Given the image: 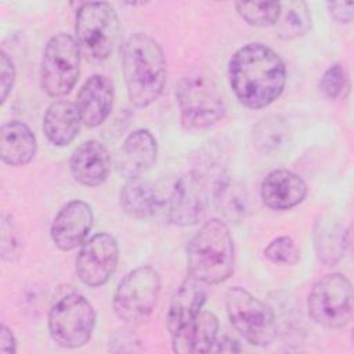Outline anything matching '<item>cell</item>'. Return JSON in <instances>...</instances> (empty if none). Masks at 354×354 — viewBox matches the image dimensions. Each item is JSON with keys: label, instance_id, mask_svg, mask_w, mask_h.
<instances>
[{"label": "cell", "instance_id": "1", "mask_svg": "<svg viewBox=\"0 0 354 354\" xmlns=\"http://www.w3.org/2000/svg\"><path fill=\"white\" fill-rule=\"evenodd\" d=\"M228 79L241 104L261 109L281 97L286 84V66L279 54L268 46L249 43L232 54Z\"/></svg>", "mask_w": 354, "mask_h": 354}, {"label": "cell", "instance_id": "2", "mask_svg": "<svg viewBox=\"0 0 354 354\" xmlns=\"http://www.w3.org/2000/svg\"><path fill=\"white\" fill-rule=\"evenodd\" d=\"M122 69L129 100L137 108H147L162 95L167 64L162 47L151 36L136 33L124 41Z\"/></svg>", "mask_w": 354, "mask_h": 354}, {"label": "cell", "instance_id": "3", "mask_svg": "<svg viewBox=\"0 0 354 354\" xmlns=\"http://www.w3.org/2000/svg\"><path fill=\"white\" fill-rule=\"evenodd\" d=\"M235 249L225 221H205L187 248L188 277L203 285H218L234 272Z\"/></svg>", "mask_w": 354, "mask_h": 354}, {"label": "cell", "instance_id": "4", "mask_svg": "<svg viewBox=\"0 0 354 354\" xmlns=\"http://www.w3.org/2000/svg\"><path fill=\"white\" fill-rule=\"evenodd\" d=\"M181 126L188 131H201L220 122L227 111L217 84L205 75L185 76L176 91Z\"/></svg>", "mask_w": 354, "mask_h": 354}, {"label": "cell", "instance_id": "5", "mask_svg": "<svg viewBox=\"0 0 354 354\" xmlns=\"http://www.w3.org/2000/svg\"><path fill=\"white\" fill-rule=\"evenodd\" d=\"M225 308L231 325L253 346L266 347L274 343L278 324L274 310L249 290L234 286L225 293Z\"/></svg>", "mask_w": 354, "mask_h": 354}, {"label": "cell", "instance_id": "6", "mask_svg": "<svg viewBox=\"0 0 354 354\" xmlns=\"http://www.w3.org/2000/svg\"><path fill=\"white\" fill-rule=\"evenodd\" d=\"M80 72V46L68 33H57L47 41L40 62L43 91L58 98L68 94L76 84Z\"/></svg>", "mask_w": 354, "mask_h": 354}, {"label": "cell", "instance_id": "7", "mask_svg": "<svg viewBox=\"0 0 354 354\" xmlns=\"http://www.w3.org/2000/svg\"><path fill=\"white\" fill-rule=\"evenodd\" d=\"M311 319L328 329L344 328L353 315V288L350 279L332 272L319 278L307 296Z\"/></svg>", "mask_w": 354, "mask_h": 354}, {"label": "cell", "instance_id": "8", "mask_svg": "<svg viewBox=\"0 0 354 354\" xmlns=\"http://www.w3.org/2000/svg\"><path fill=\"white\" fill-rule=\"evenodd\" d=\"M159 293V272L151 266L137 267L119 282L113 295V311L126 324L144 322L152 314Z\"/></svg>", "mask_w": 354, "mask_h": 354}, {"label": "cell", "instance_id": "9", "mask_svg": "<svg viewBox=\"0 0 354 354\" xmlns=\"http://www.w3.org/2000/svg\"><path fill=\"white\" fill-rule=\"evenodd\" d=\"M95 310L80 293L61 297L48 313V332L61 347L79 348L88 343L95 326Z\"/></svg>", "mask_w": 354, "mask_h": 354}, {"label": "cell", "instance_id": "10", "mask_svg": "<svg viewBox=\"0 0 354 354\" xmlns=\"http://www.w3.org/2000/svg\"><path fill=\"white\" fill-rule=\"evenodd\" d=\"M119 18L115 8L105 1H86L76 10V37L91 58L106 59L119 37Z\"/></svg>", "mask_w": 354, "mask_h": 354}, {"label": "cell", "instance_id": "11", "mask_svg": "<svg viewBox=\"0 0 354 354\" xmlns=\"http://www.w3.org/2000/svg\"><path fill=\"white\" fill-rule=\"evenodd\" d=\"M118 260L116 239L108 232H98L82 243L76 257V274L84 285L98 288L109 281Z\"/></svg>", "mask_w": 354, "mask_h": 354}, {"label": "cell", "instance_id": "12", "mask_svg": "<svg viewBox=\"0 0 354 354\" xmlns=\"http://www.w3.org/2000/svg\"><path fill=\"white\" fill-rule=\"evenodd\" d=\"M207 209L205 178L195 171L180 177L169 198V218L178 227H191L201 223Z\"/></svg>", "mask_w": 354, "mask_h": 354}, {"label": "cell", "instance_id": "13", "mask_svg": "<svg viewBox=\"0 0 354 354\" xmlns=\"http://www.w3.org/2000/svg\"><path fill=\"white\" fill-rule=\"evenodd\" d=\"M94 223L91 206L84 201L75 199L64 205L54 217L50 235L54 245L64 250H73L87 239Z\"/></svg>", "mask_w": 354, "mask_h": 354}, {"label": "cell", "instance_id": "14", "mask_svg": "<svg viewBox=\"0 0 354 354\" xmlns=\"http://www.w3.org/2000/svg\"><path fill=\"white\" fill-rule=\"evenodd\" d=\"M307 191V184L299 174L286 169H277L261 181L260 198L272 210H289L306 199Z\"/></svg>", "mask_w": 354, "mask_h": 354}, {"label": "cell", "instance_id": "15", "mask_svg": "<svg viewBox=\"0 0 354 354\" xmlns=\"http://www.w3.org/2000/svg\"><path fill=\"white\" fill-rule=\"evenodd\" d=\"M69 170L79 184L98 187L109 174L111 155L102 142L97 140L84 141L72 152Z\"/></svg>", "mask_w": 354, "mask_h": 354}, {"label": "cell", "instance_id": "16", "mask_svg": "<svg viewBox=\"0 0 354 354\" xmlns=\"http://www.w3.org/2000/svg\"><path fill=\"white\" fill-rule=\"evenodd\" d=\"M158 142L147 129L131 131L123 141L119 156V171L127 180L140 178L156 163Z\"/></svg>", "mask_w": 354, "mask_h": 354}, {"label": "cell", "instance_id": "17", "mask_svg": "<svg viewBox=\"0 0 354 354\" xmlns=\"http://www.w3.org/2000/svg\"><path fill=\"white\" fill-rule=\"evenodd\" d=\"M77 109L82 122L88 127L102 124L113 106V86L102 75L90 76L77 94Z\"/></svg>", "mask_w": 354, "mask_h": 354}, {"label": "cell", "instance_id": "18", "mask_svg": "<svg viewBox=\"0 0 354 354\" xmlns=\"http://www.w3.org/2000/svg\"><path fill=\"white\" fill-rule=\"evenodd\" d=\"M206 288L202 282L187 277L174 292L167 310L166 324L170 336L187 328L202 311L206 301Z\"/></svg>", "mask_w": 354, "mask_h": 354}, {"label": "cell", "instance_id": "19", "mask_svg": "<svg viewBox=\"0 0 354 354\" xmlns=\"http://www.w3.org/2000/svg\"><path fill=\"white\" fill-rule=\"evenodd\" d=\"M82 116L77 105L66 100L53 101L43 116V133L55 147L69 145L79 134Z\"/></svg>", "mask_w": 354, "mask_h": 354}, {"label": "cell", "instance_id": "20", "mask_svg": "<svg viewBox=\"0 0 354 354\" xmlns=\"http://www.w3.org/2000/svg\"><path fill=\"white\" fill-rule=\"evenodd\" d=\"M348 232L343 224L330 214H322L314 224L313 245L318 260L328 266H336L344 256Z\"/></svg>", "mask_w": 354, "mask_h": 354}, {"label": "cell", "instance_id": "21", "mask_svg": "<svg viewBox=\"0 0 354 354\" xmlns=\"http://www.w3.org/2000/svg\"><path fill=\"white\" fill-rule=\"evenodd\" d=\"M218 336V319L210 313L202 310L199 315L184 329L171 336L173 351L178 354L209 353Z\"/></svg>", "mask_w": 354, "mask_h": 354}, {"label": "cell", "instance_id": "22", "mask_svg": "<svg viewBox=\"0 0 354 354\" xmlns=\"http://www.w3.org/2000/svg\"><path fill=\"white\" fill-rule=\"evenodd\" d=\"M37 151V141L28 124L11 120L0 129V158L8 166L30 163Z\"/></svg>", "mask_w": 354, "mask_h": 354}, {"label": "cell", "instance_id": "23", "mask_svg": "<svg viewBox=\"0 0 354 354\" xmlns=\"http://www.w3.org/2000/svg\"><path fill=\"white\" fill-rule=\"evenodd\" d=\"M213 203L228 221H242L249 212V196L245 187L235 178L221 173L213 183Z\"/></svg>", "mask_w": 354, "mask_h": 354}, {"label": "cell", "instance_id": "24", "mask_svg": "<svg viewBox=\"0 0 354 354\" xmlns=\"http://www.w3.org/2000/svg\"><path fill=\"white\" fill-rule=\"evenodd\" d=\"M120 206L134 218H147L156 213L162 201L155 187L140 178H130L120 189Z\"/></svg>", "mask_w": 354, "mask_h": 354}, {"label": "cell", "instance_id": "25", "mask_svg": "<svg viewBox=\"0 0 354 354\" xmlns=\"http://www.w3.org/2000/svg\"><path fill=\"white\" fill-rule=\"evenodd\" d=\"M311 11L306 1L295 0L281 3L279 17L275 30L279 39L293 40L306 35L311 29Z\"/></svg>", "mask_w": 354, "mask_h": 354}, {"label": "cell", "instance_id": "26", "mask_svg": "<svg viewBox=\"0 0 354 354\" xmlns=\"http://www.w3.org/2000/svg\"><path fill=\"white\" fill-rule=\"evenodd\" d=\"M290 126L281 115H270L253 127V144L263 153H272L288 144Z\"/></svg>", "mask_w": 354, "mask_h": 354}, {"label": "cell", "instance_id": "27", "mask_svg": "<svg viewBox=\"0 0 354 354\" xmlns=\"http://www.w3.org/2000/svg\"><path fill=\"white\" fill-rule=\"evenodd\" d=\"M239 17L252 26H274L279 17V1H238L235 3Z\"/></svg>", "mask_w": 354, "mask_h": 354}, {"label": "cell", "instance_id": "28", "mask_svg": "<svg viewBox=\"0 0 354 354\" xmlns=\"http://www.w3.org/2000/svg\"><path fill=\"white\" fill-rule=\"evenodd\" d=\"M319 91L326 100L346 98L350 93V79L342 64L330 65L319 80Z\"/></svg>", "mask_w": 354, "mask_h": 354}, {"label": "cell", "instance_id": "29", "mask_svg": "<svg viewBox=\"0 0 354 354\" xmlns=\"http://www.w3.org/2000/svg\"><path fill=\"white\" fill-rule=\"evenodd\" d=\"M264 256L271 263L283 264V266L296 264L300 259V253H299V249H297L295 241L288 235H282V236L272 239L266 246Z\"/></svg>", "mask_w": 354, "mask_h": 354}, {"label": "cell", "instance_id": "30", "mask_svg": "<svg viewBox=\"0 0 354 354\" xmlns=\"http://www.w3.org/2000/svg\"><path fill=\"white\" fill-rule=\"evenodd\" d=\"M17 72L15 65L11 59V57L1 50L0 53V101L4 104L7 101V97L10 95L14 83H15Z\"/></svg>", "mask_w": 354, "mask_h": 354}, {"label": "cell", "instance_id": "31", "mask_svg": "<svg viewBox=\"0 0 354 354\" xmlns=\"http://www.w3.org/2000/svg\"><path fill=\"white\" fill-rule=\"evenodd\" d=\"M11 242L10 250L7 253V256L4 257V260H14V257L19 256V250H21V241L19 236L17 234V227L14 224V221L10 218L7 220V216H4L3 218V224H1V243L6 242Z\"/></svg>", "mask_w": 354, "mask_h": 354}, {"label": "cell", "instance_id": "32", "mask_svg": "<svg viewBox=\"0 0 354 354\" xmlns=\"http://www.w3.org/2000/svg\"><path fill=\"white\" fill-rule=\"evenodd\" d=\"M140 343V340L130 332V330H120L112 336L109 340V350L116 353L123 351H134L137 350L136 346Z\"/></svg>", "mask_w": 354, "mask_h": 354}, {"label": "cell", "instance_id": "33", "mask_svg": "<svg viewBox=\"0 0 354 354\" xmlns=\"http://www.w3.org/2000/svg\"><path fill=\"white\" fill-rule=\"evenodd\" d=\"M330 17L339 24H350L354 15L353 1H329L326 3Z\"/></svg>", "mask_w": 354, "mask_h": 354}, {"label": "cell", "instance_id": "34", "mask_svg": "<svg viewBox=\"0 0 354 354\" xmlns=\"http://www.w3.org/2000/svg\"><path fill=\"white\" fill-rule=\"evenodd\" d=\"M15 351H17V339L12 330L3 324L0 329V353L14 354Z\"/></svg>", "mask_w": 354, "mask_h": 354}, {"label": "cell", "instance_id": "35", "mask_svg": "<svg viewBox=\"0 0 354 354\" xmlns=\"http://www.w3.org/2000/svg\"><path fill=\"white\" fill-rule=\"evenodd\" d=\"M212 351H217V353H238L241 351L239 343L228 336H217Z\"/></svg>", "mask_w": 354, "mask_h": 354}]
</instances>
